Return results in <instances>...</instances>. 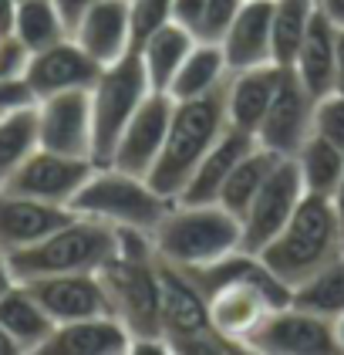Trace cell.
Returning <instances> with one entry per match:
<instances>
[{"instance_id":"cell-21","label":"cell","mask_w":344,"mask_h":355,"mask_svg":"<svg viewBox=\"0 0 344 355\" xmlns=\"http://www.w3.org/2000/svg\"><path fill=\"white\" fill-rule=\"evenodd\" d=\"M270 21H273V0H243L233 24L223 34V55L230 71L270 64Z\"/></svg>"},{"instance_id":"cell-40","label":"cell","mask_w":344,"mask_h":355,"mask_svg":"<svg viewBox=\"0 0 344 355\" xmlns=\"http://www.w3.org/2000/svg\"><path fill=\"white\" fill-rule=\"evenodd\" d=\"M14 17H17V0H0V37L14 34Z\"/></svg>"},{"instance_id":"cell-3","label":"cell","mask_w":344,"mask_h":355,"mask_svg":"<svg viewBox=\"0 0 344 355\" xmlns=\"http://www.w3.org/2000/svg\"><path fill=\"white\" fill-rule=\"evenodd\" d=\"M152 247L162 261L176 268H206L212 261L226 257L243 247L239 217L230 214L223 203H185L172 200L165 217L152 230Z\"/></svg>"},{"instance_id":"cell-38","label":"cell","mask_w":344,"mask_h":355,"mask_svg":"<svg viewBox=\"0 0 344 355\" xmlns=\"http://www.w3.org/2000/svg\"><path fill=\"white\" fill-rule=\"evenodd\" d=\"M27 102H34V98H30V92H27L24 78H0V112L27 105Z\"/></svg>"},{"instance_id":"cell-42","label":"cell","mask_w":344,"mask_h":355,"mask_svg":"<svg viewBox=\"0 0 344 355\" xmlns=\"http://www.w3.org/2000/svg\"><path fill=\"white\" fill-rule=\"evenodd\" d=\"M334 92L344 95V28L338 31V61H334Z\"/></svg>"},{"instance_id":"cell-18","label":"cell","mask_w":344,"mask_h":355,"mask_svg":"<svg viewBox=\"0 0 344 355\" xmlns=\"http://www.w3.org/2000/svg\"><path fill=\"white\" fill-rule=\"evenodd\" d=\"M260 139L250 129H239V125H226L223 136L210 146V153L199 159V166L192 169L189 183L183 187V193L176 200H185V203H210L219 196L223 183L230 180V173L237 169V163L257 146Z\"/></svg>"},{"instance_id":"cell-45","label":"cell","mask_w":344,"mask_h":355,"mask_svg":"<svg viewBox=\"0 0 344 355\" xmlns=\"http://www.w3.org/2000/svg\"><path fill=\"white\" fill-rule=\"evenodd\" d=\"M331 331H334V345H338V355H344V311L331 318Z\"/></svg>"},{"instance_id":"cell-19","label":"cell","mask_w":344,"mask_h":355,"mask_svg":"<svg viewBox=\"0 0 344 355\" xmlns=\"http://www.w3.org/2000/svg\"><path fill=\"white\" fill-rule=\"evenodd\" d=\"M71 37L102 68L111 64V61H118V58H125L135 48L132 21H129V0H98L78 21V28L71 31Z\"/></svg>"},{"instance_id":"cell-24","label":"cell","mask_w":344,"mask_h":355,"mask_svg":"<svg viewBox=\"0 0 344 355\" xmlns=\"http://www.w3.org/2000/svg\"><path fill=\"white\" fill-rule=\"evenodd\" d=\"M0 325L17 338L21 352H41L54 331V318L27 291L24 281H17L7 295H0Z\"/></svg>"},{"instance_id":"cell-36","label":"cell","mask_w":344,"mask_h":355,"mask_svg":"<svg viewBox=\"0 0 344 355\" xmlns=\"http://www.w3.org/2000/svg\"><path fill=\"white\" fill-rule=\"evenodd\" d=\"M27 58H30V51L14 34L0 37V78H24Z\"/></svg>"},{"instance_id":"cell-23","label":"cell","mask_w":344,"mask_h":355,"mask_svg":"<svg viewBox=\"0 0 344 355\" xmlns=\"http://www.w3.org/2000/svg\"><path fill=\"white\" fill-rule=\"evenodd\" d=\"M338 24L331 17L320 14V7L311 17V28L300 41V51L293 58V71L300 75V82L311 88V95L320 98L327 92H334V61H338Z\"/></svg>"},{"instance_id":"cell-44","label":"cell","mask_w":344,"mask_h":355,"mask_svg":"<svg viewBox=\"0 0 344 355\" xmlns=\"http://www.w3.org/2000/svg\"><path fill=\"white\" fill-rule=\"evenodd\" d=\"M0 355H24L21 352V345H17V338H14L3 325H0Z\"/></svg>"},{"instance_id":"cell-35","label":"cell","mask_w":344,"mask_h":355,"mask_svg":"<svg viewBox=\"0 0 344 355\" xmlns=\"http://www.w3.org/2000/svg\"><path fill=\"white\" fill-rule=\"evenodd\" d=\"M243 7V0H206V10H203V24H199V41H212L219 44L226 28L233 24L237 10Z\"/></svg>"},{"instance_id":"cell-15","label":"cell","mask_w":344,"mask_h":355,"mask_svg":"<svg viewBox=\"0 0 344 355\" xmlns=\"http://www.w3.org/2000/svg\"><path fill=\"white\" fill-rule=\"evenodd\" d=\"M172 95L169 92H149L145 102L135 109V115L129 119V125L122 129V136L115 142L111 163L125 173L135 176H149L152 166L159 159L165 132H169V119H172Z\"/></svg>"},{"instance_id":"cell-17","label":"cell","mask_w":344,"mask_h":355,"mask_svg":"<svg viewBox=\"0 0 344 355\" xmlns=\"http://www.w3.org/2000/svg\"><path fill=\"white\" fill-rule=\"evenodd\" d=\"M71 217H75L71 207L44 203V200L0 187V254H14V250H24V247L44 241Z\"/></svg>"},{"instance_id":"cell-46","label":"cell","mask_w":344,"mask_h":355,"mask_svg":"<svg viewBox=\"0 0 344 355\" xmlns=\"http://www.w3.org/2000/svg\"><path fill=\"white\" fill-rule=\"evenodd\" d=\"M331 203L338 210V220H341V230H344V176H341V183L334 187V193H331Z\"/></svg>"},{"instance_id":"cell-2","label":"cell","mask_w":344,"mask_h":355,"mask_svg":"<svg viewBox=\"0 0 344 355\" xmlns=\"http://www.w3.org/2000/svg\"><path fill=\"white\" fill-rule=\"evenodd\" d=\"M230 125L226 119V82L212 88L199 98H185L172 105V119H169V132L162 142V153L152 173L145 176L162 196L176 200L183 187L189 183L192 169L199 159L210 153V146L223 136V129Z\"/></svg>"},{"instance_id":"cell-16","label":"cell","mask_w":344,"mask_h":355,"mask_svg":"<svg viewBox=\"0 0 344 355\" xmlns=\"http://www.w3.org/2000/svg\"><path fill=\"white\" fill-rule=\"evenodd\" d=\"M24 284L41 301V308L54 318V325L95 318V315H111V304H108L105 284H102L98 271L48 274V277H34Z\"/></svg>"},{"instance_id":"cell-6","label":"cell","mask_w":344,"mask_h":355,"mask_svg":"<svg viewBox=\"0 0 344 355\" xmlns=\"http://www.w3.org/2000/svg\"><path fill=\"white\" fill-rule=\"evenodd\" d=\"M149 92L152 85L138 58V48H132L125 58L111 61L98 71V78L91 85V159L95 166L111 163L115 142Z\"/></svg>"},{"instance_id":"cell-27","label":"cell","mask_w":344,"mask_h":355,"mask_svg":"<svg viewBox=\"0 0 344 355\" xmlns=\"http://www.w3.org/2000/svg\"><path fill=\"white\" fill-rule=\"evenodd\" d=\"M318 10V0H273V21H270V58L280 68H293V58L300 51V41L311 28V17Z\"/></svg>"},{"instance_id":"cell-1","label":"cell","mask_w":344,"mask_h":355,"mask_svg":"<svg viewBox=\"0 0 344 355\" xmlns=\"http://www.w3.org/2000/svg\"><path fill=\"white\" fill-rule=\"evenodd\" d=\"M344 257V230L331 196L304 193L287 227L260 250V261L284 288H297L320 268Z\"/></svg>"},{"instance_id":"cell-12","label":"cell","mask_w":344,"mask_h":355,"mask_svg":"<svg viewBox=\"0 0 344 355\" xmlns=\"http://www.w3.org/2000/svg\"><path fill=\"white\" fill-rule=\"evenodd\" d=\"M314 105H318V98L300 82V75L293 68H284L277 92H273V102L257 129L260 146L273 149L277 156H293L314 132Z\"/></svg>"},{"instance_id":"cell-37","label":"cell","mask_w":344,"mask_h":355,"mask_svg":"<svg viewBox=\"0 0 344 355\" xmlns=\"http://www.w3.org/2000/svg\"><path fill=\"white\" fill-rule=\"evenodd\" d=\"M203 10H206V0H172V21L185 28L196 41H199V24H203Z\"/></svg>"},{"instance_id":"cell-29","label":"cell","mask_w":344,"mask_h":355,"mask_svg":"<svg viewBox=\"0 0 344 355\" xmlns=\"http://www.w3.org/2000/svg\"><path fill=\"white\" fill-rule=\"evenodd\" d=\"M297 169H300V180H304V190L307 193H320V196H331L334 187L341 183L344 176V149L327 142L320 136H307V142L293 153Z\"/></svg>"},{"instance_id":"cell-7","label":"cell","mask_w":344,"mask_h":355,"mask_svg":"<svg viewBox=\"0 0 344 355\" xmlns=\"http://www.w3.org/2000/svg\"><path fill=\"white\" fill-rule=\"evenodd\" d=\"M210 325L223 338L237 342L246 349L250 335L266 322V315L280 304L291 301V288H284L273 274L264 271L250 274V277H233L219 288H212L210 295Z\"/></svg>"},{"instance_id":"cell-28","label":"cell","mask_w":344,"mask_h":355,"mask_svg":"<svg viewBox=\"0 0 344 355\" xmlns=\"http://www.w3.org/2000/svg\"><path fill=\"white\" fill-rule=\"evenodd\" d=\"M277 153L273 149H266V146H253L243 159L237 163V169L230 173V180L223 183V190H219V196H216V203H223L230 214H237V217H243L246 214V207L253 203V196L260 193V187H264V180L270 176V169L277 166Z\"/></svg>"},{"instance_id":"cell-22","label":"cell","mask_w":344,"mask_h":355,"mask_svg":"<svg viewBox=\"0 0 344 355\" xmlns=\"http://www.w3.org/2000/svg\"><path fill=\"white\" fill-rule=\"evenodd\" d=\"M280 64H257V68H243V71H230L226 78V119L230 125L250 129L257 132L264 122L266 109L273 102V92L280 82Z\"/></svg>"},{"instance_id":"cell-34","label":"cell","mask_w":344,"mask_h":355,"mask_svg":"<svg viewBox=\"0 0 344 355\" xmlns=\"http://www.w3.org/2000/svg\"><path fill=\"white\" fill-rule=\"evenodd\" d=\"M314 136L327 139L344 149V95L341 92H327L320 95L314 105Z\"/></svg>"},{"instance_id":"cell-30","label":"cell","mask_w":344,"mask_h":355,"mask_svg":"<svg viewBox=\"0 0 344 355\" xmlns=\"http://www.w3.org/2000/svg\"><path fill=\"white\" fill-rule=\"evenodd\" d=\"M37 149V109L34 102L0 115V183Z\"/></svg>"},{"instance_id":"cell-26","label":"cell","mask_w":344,"mask_h":355,"mask_svg":"<svg viewBox=\"0 0 344 355\" xmlns=\"http://www.w3.org/2000/svg\"><path fill=\"white\" fill-rule=\"evenodd\" d=\"M196 37L185 28H179L176 21L162 24L156 34H149L142 44H138V58L145 64V75H149V85L152 92H165L172 75L179 71V64L185 61V55L192 51Z\"/></svg>"},{"instance_id":"cell-10","label":"cell","mask_w":344,"mask_h":355,"mask_svg":"<svg viewBox=\"0 0 344 355\" xmlns=\"http://www.w3.org/2000/svg\"><path fill=\"white\" fill-rule=\"evenodd\" d=\"M91 169H95V159L64 156V153H51V149L37 146L0 187L10 193H24V196H34V200H44V203L71 207L75 193L84 187Z\"/></svg>"},{"instance_id":"cell-20","label":"cell","mask_w":344,"mask_h":355,"mask_svg":"<svg viewBox=\"0 0 344 355\" xmlns=\"http://www.w3.org/2000/svg\"><path fill=\"white\" fill-rule=\"evenodd\" d=\"M132 331L115 315H95L54 325L51 338L37 355H129Z\"/></svg>"},{"instance_id":"cell-41","label":"cell","mask_w":344,"mask_h":355,"mask_svg":"<svg viewBox=\"0 0 344 355\" xmlns=\"http://www.w3.org/2000/svg\"><path fill=\"white\" fill-rule=\"evenodd\" d=\"M318 7L324 17H331L338 28H344V0H318Z\"/></svg>"},{"instance_id":"cell-11","label":"cell","mask_w":344,"mask_h":355,"mask_svg":"<svg viewBox=\"0 0 344 355\" xmlns=\"http://www.w3.org/2000/svg\"><path fill=\"white\" fill-rule=\"evenodd\" d=\"M156 274H159V325L169 349L185 338H199V335L212 331L210 298L192 281V274L162 261L159 254H156Z\"/></svg>"},{"instance_id":"cell-25","label":"cell","mask_w":344,"mask_h":355,"mask_svg":"<svg viewBox=\"0 0 344 355\" xmlns=\"http://www.w3.org/2000/svg\"><path fill=\"white\" fill-rule=\"evenodd\" d=\"M226 78H230V64H226V55H223V44L196 41L165 92L172 95V102H185V98H199L212 88H219Z\"/></svg>"},{"instance_id":"cell-13","label":"cell","mask_w":344,"mask_h":355,"mask_svg":"<svg viewBox=\"0 0 344 355\" xmlns=\"http://www.w3.org/2000/svg\"><path fill=\"white\" fill-rule=\"evenodd\" d=\"M37 146L91 159V88H71L34 102Z\"/></svg>"},{"instance_id":"cell-4","label":"cell","mask_w":344,"mask_h":355,"mask_svg":"<svg viewBox=\"0 0 344 355\" xmlns=\"http://www.w3.org/2000/svg\"><path fill=\"white\" fill-rule=\"evenodd\" d=\"M118 254V230L95 217H75L57 227L44 241L3 254L17 281H34L48 274H75V271H102Z\"/></svg>"},{"instance_id":"cell-5","label":"cell","mask_w":344,"mask_h":355,"mask_svg":"<svg viewBox=\"0 0 344 355\" xmlns=\"http://www.w3.org/2000/svg\"><path fill=\"white\" fill-rule=\"evenodd\" d=\"M169 207L172 200L162 196L145 176L125 173L118 166H95L71 200V210L81 217H95L111 227H132L145 234L156 230V223L165 217Z\"/></svg>"},{"instance_id":"cell-32","label":"cell","mask_w":344,"mask_h":355,"mask_svg":"<svg viewBox=\"0 0 344 355\" xmlns=\"http://www.w3.org/2000/svg\"><path fill=\"white\" fill-rule=\"evenodd\" d=\"M14 37L27 51H41L54 41L68 37V28L54 7V0H17V17H14Z\"/></svg>"},{"instance_id":"cell-47","label":"cell","mask_w":344,"mask_h":355,"mask_svg":"<svg viewBox=\"0 0 344 355\" xmlns=\"http://www.w3.org/2000/svg\"><path fill=\"white\" fill-rule=\"evenodd\" d=\"M0 115H3V112H0Z\"/></svg>"},{"instance_id":"cell-8","label":"cell","mask_w":344,"mask_h":355,"mask_svg":"<svg viewBox=\"0 0 344 355\" xmlns=\"http://www.w3.org/2000/svg\"><path fill=\"white\" fill-rule=\"evenodd\" d=\"M304 180L293 156H280L277 166L270 169V176L264 180L260 193L253 196V203L246 207V214L239 217L243 227V250L260 254L293 217V210L304 200Z\"/></svg>"},{"instance_id":"cell-39","label":"cell","mask_w":344,"mask_h":355,"mask_svg":"<svg viewBox=\"0 0 344 355\" xmlns=\"http://www.w3.org/2000/svg\"><path fill=\"white\" fill-rule=\"evenodd\" d=\"M98 0H54V7H57V14H61V21H64V28L68 34L78 28V21L95 7Z\"/></svg>"},{"instance_id":"cell-9","label":"cell","mask_w":344,"mask_h":355,"mask_svg":"<svg viewBox=\"0 0 344 355\" xmlns=\"http://www.w3.org/2000/svg\"><path fill=\"white\" fill-rule=\"evenodd\" d=\"M246 352L257 355H338L331 318L311 315L297 304H280L246 342Z\"/></svg>"},{"instance_id":"cell-43","label":"cell","mask_w":344,"mask_h":355,"mask_svg":"<svg viewBox=\"0 0 344 355\" xmlns=\"http://www.w3.org/2000/svg\"><path fill=\"white\" fill-rule=\"evenodd\" d=\"M14 284H17V277H14V271H10V261L0 254V295H7Z\"/></svg>"},{"instance_id":"cell-33","label":"cell","mask_w":344,"mask_h":355,"mask_svg":"<svg viewBox=\"0 0 344 355\" xmlns=\"http://www.w3.org/2000/svg\"><path fill=\"white\" fill-rule=\"evenodd\" d=\"M129 21H132V41L135 48L156 34L162 24L172 21V0H129Z\"/></svg>"},{"instance_id":"cell-14","label":"cell","mask_w":344,"mask_h":355,"mask_svg":"<svg viewBox=\"0 0 344 355\" xmlns=\"http://www.w3.org/2000/svg\"><path fill=\"white\" fill-rule=\"evenodd\" d=\"M102 64L81 48L78 41L68 34L61 41H54L41 51H30L24 68V85L30 98H48L57 92H71V88H91L98 78Z\"/></svg>"},{"instance_id":"cell-31","label":"cell","mask_w":344,"mask_h":355,"mask_svg":"<svg viewBox=\"0 0 344 355\" xmlns=\"http://www.w3.org/2000/svg\"><path fill=\"white\" fill-rule=\"evenodd\" d=\"M291 304L320 315V318H334L344 311V257H338L334 264L320 268L318 274H311L307 281H300L297 288H291Z\"/></svg>"}]
</instances>
